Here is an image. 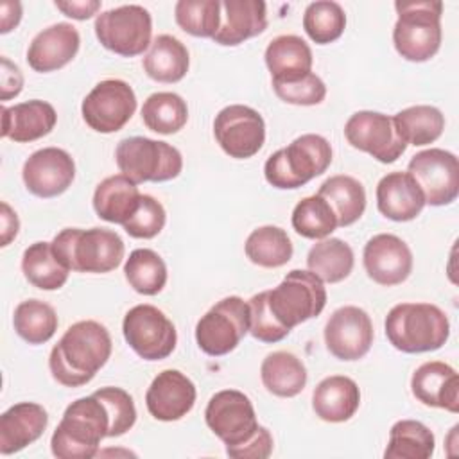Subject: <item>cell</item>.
<instances>
[{
    "instance_id": "7",
    "label": "cell",
    "mask_w": 459,
    "mask_h": 459,
    "mask_svg": "<svg viewBox=\"0 0 459 459\" xmlns=\"http://www.w3.org/2000/svg\"><path fill=\"white\" fill-rule=\"evenodd\" d=\"M115 161L120 172L136 185L174 179L183 169V156L174 145L145 136L120 140L115 149Z\"/></svg>"
},
{
    "instance_id": "26",
    "label": "cell",
    "mask_w": 459,
    "mask_h": 459,
    "mask_svg": "<svg viewBox=\"0 0 459 459\" xmlns=\"http://www.w3.org/2000/svg\"><path fill=\"white\" fill-rule=\"evenodd\" d=\"M378 212L396 222L416 219L423 206L425 197L418 183L409 172H389L377 185Z\"/></svg>"
},
{
    "instance_id": "29",
    "label": "cell",
    "mask_w": 459,
    "mask_h": 459,
    "mask_svg": "<svg viewBox=\"0 0 459 459\" xmlns=\"http://www.w3.org/2000/svg\"><path fill=\"white\" fill-rule=\"evenodd\" d=\"M264 57L273 81H292L312 70V50L296 34L276 36L267 45Z\"/></svg>"
},
{
    "instance_id": "3",
    "label": "cell",
    "mask_w": 459,
    "mask_h": 459,
    "mask_svg": "<svg viewBox=\"0 0 459 459\" xmlns=\"http://www.w3.org/2000/svg\"><path fill=\"white\" fill-rule=\"evenodd\" d=\"M385 337L403 353L439 350L450 335L446 314L432 303H398L385 316Z\"/></svg>"
},
{
    "instance_id": "33",
    "label": "cell",
    "mask_w": 459,
    "mask_h": 459,
    "mask_svg": "<svg viewBox=\"0 0 459 459\" xmlns=\"http://www.w3.org/2000/svg\"><path fill=\"white\" fill-rule=\"evenodd\" d=\"M353 262L355 256L350 244L332 237L316 242L307 255L308 271L326 283H339L348 278Z\"/></svg>"
},
{
    "instance_id": "24",
    "label": "cell",
    "mask_w": 459,
    "mask_h": 459,
    "mask_svg": "<svg viewBox=\"0 0 459 459\" xmlns=\"http://www.w3.org/2000/svg\"><path fill=\"white\" fill-rule=\"evenodd\" d=\"M48 425L47 411L34 402L11 405L0 416V454L11 455L41 437Z\"/></svg>"
},
{
    "instance_id": "16",
    "label": "cell",
    "mask_w": 459,
    "mask_h": 459,
    "mask_svg": "<svg viewBox=\"0 0 459 459\" xmlns=\"http://www.w3.org/2000/svg\"><path fill=\"white\" fill-rule=\"evenodd\" d=\"M348 143L371 154L380 163L396 161L407 149L400 138L394 120L378 111H357L344 124Z\"/></svg>"
},
{
    "instance_id": "51",
    "label": "cell",
    "mask_w": 459,
    "mask_h": 459,
    "mask_svg": "<svg viewBox=\"0 0 459 459\" xmlns=\"http://www.w3.org/2000/svg\"><path fill=\"white\" fill-rule=\"evenodd\" d=\"M22 20V4L20 2H2L0 5V32L7 34Z\"/></svg>"
},
{
    "instance_id": "38",
    "label": "cell",
    "mask_w": 459,
    "mask_h": 459,
    "mask_svg": "<svg viewBox=\"0 0 459 459\" xmlns=\"http://www.w3.org/2000/svg\"><path fill=\"white\" fill-rule=\"evenodd\" d=\"M142 120L147 129L160 134H174L185 127L188 108L181 95L174 91H158L145 99L142 106Z\"/></svg>"
},
{
    "instance_id": "11",
    "label": "cell",
    "mask_w": 459,
    "mask_h": 459,
    "mask_svg": "<svg viewBox=\"0 0 459 459\" xmlns=\"http://www.w3.org/2000/svg\"><path fill=\"white\" fill-rule=\"evenodd\" d=\"M122 333L129 348L143 360L167 359L178 342L174 323L154 305H136L122 321Z\"/></svg>"
},
{
    "instance_id": "1",
    "label": "cell",
    "mask_w": 459,
    "mask_h": 459,
    "mask_svg": "<svg viewBox=\"0 0 459 459\" xmlns=\"http://www.w3.org/2000/svg\"><path fill=\"white\" fill-rule=\"evenodd\" d=\"M111 355V335L97 321H77L52 348L48 368L56 382L66 387L88 384Z\"/></svg>"
},
{
    "instance_id": "14",
    "label": "cell",
    "mask_w": 459,
    "mask_h": 459,
    "mask_svg": "<svg viewBox=\"0 0 459 459\" xmlns=\"http://www.w3.org/2000/svg\"><path fill=\"white\" fill-rule=\"evenodd\" d=\"M208 429L226 445V448L242 445L256 430V412L251 400L237 389H222L215 393L204 409Z\"/></svg>"
},
{
    "instance_id": "45",
    "label": "cell",
    "mask_w": 459,
    "mask_h": 459,
    "mask_svg": "<svg viewBox=\"0 0 459 459\" xmlns=\"http://www.w3.org/2000/svg\"><path fill=\"white\" fill-rule=\"evenodd\" d=\"M273 90L283 102L294 106H316L326 97L325 82L312 72L292 81H273Z\"/></svg>"
},
{
    "instance_id": "6",
    "label": "cell",
    "mask_w": 459,
    "mask_h": 459,
    "mask_svg": "<svg viewBox=\"0 0 459 459\" xmlns=\"http://www.w3.org/2000/svg\"><path fill=\"white\" fill-rule=\"evenodd\" d=\"M398 20L393 29L396 52L412 63H423L434 57L441 47V13L439 0L394 2Z\"/></svg>"
},
{
    "instance_id": "48",
    "label": "cell",
    "mask_w": 459,
    "mask_h": 459,
    "mask_svg": "<svg viewBox=\"0 0 459 459\" xmlns=\"http://www.w3.org/2000/svg\"><path fill=\"white\" fill-rule=\"evenodd\" d=\"M273 436L265 427H258V430L242 445L226 448V454L233 459H267L273 454Z\"/></svg>"
},
{
    "instance_id": "9",
    "label": "cell",
    "mask_w": 459,
    "mask_h": 459,
    "mask_svg": "<svg viewBox=\"0 0 459 459\" xmlns=\"http://www.w3.org/2000/svg\"><path fill=\"white\" fill-rule=\"evenodd\" d=\"M249 332V305L240 296L217 301L195 325L197 346L210 357L233 351Z\"/></svg>"
},
{
    "instance_id": "22",
    "label": "cell",
    "mask_w": 459,
    "mask_h": 459,
    "mask_svg": "<svg viewBox=\"0 0 459 459\" xmlns=\"http://www.w3.org/2000/svg\"><path fill=\"white\" fill-rule=\"evenodd\" d=\"M411 391L427 407L459 412V377L446 362L430 360L421 364L412 373Z\"/></svg>"
},
{
    "instance_id": "2",
    "label": "cell",
    "mask_w": 459,
    "mask_h": 459,
    "mask_svg": "<svg viewBox=\"0 0 459 459\" xmlns=\"http://www.w3.org/2000/svg\"><path fill=\"white\" fill-rule=\"evenodd\" d=\"M111 421L99 396L93 393L72 402L56 427L50 450L57 459H91L100 441L109 437Z\"/></svg>"
},
{
    "instance_id": "35",
    "label": "cell",
    "mask_w": 459,
    "mask_h": 459,
    "mask_svg": "<svg viewBox=\"0 0 459 459\" xmlns=\"http://www.w3.org/2000/svg\"><path fill=\"white\" fill-rule=\"evenodd\" d=\"M246 256L258 267L276 269L285 265L294 253L292 242L285 230L267 224L253 230L244 244Z\"/></svg>"
},
{
    "instance_id": "40",
    "label": "cell",
    "mask_w": 459,
    "mask_h": 459,
    "mask_svg": "<svg viewBox=\"0 0 459 459\" xmlns=\"http://www.w3.org/2000/svg\"><path fill=\"white\" fill-rule=\"evenodd\" d=\"M127 283L143 296H154L163 290L167 283V265L163 258L147 247L131 251L124 264Z\"/></svg>"
},
{
    "instance_id": "32",
    "label": "cell",
    "mask_w": 459,
    "mask_h": 459,
    "mask_svg": "<svg viewBox=\"0 0 459 459\" xmlns=\"http://www.w3.org/2000/svg\"><path fill=\"white\" fill-rule=\"evenodd\" d=\"M260 377L264 387L280 398H292L307 385L305 364L289 351L269 353L260 366Z\"/></svg>"
},
{
    "instance_id": "4",
    "label": "cell",
    "mask_w": 459,
    "mask_h": 459,
    "mask_svg": "<svg viewBox=\"0 0 459 459\" xmlns=\"http://www.w3.org/2000/svg\"><path fill=\"white\" fill-rule=\"evenodd\" d=\"M52 249L70 271L95 274L117 269L126 251L120 235L106 228H65L54 237Z\"/></svg>"
},
{
    "instance_id": "18",
    "label": "cell",
    "mask_w": 459,
    "mask_h": 459,
    "mask_svg": "<svg viewBox=\"0 0 459 459\" xmlns=\"http://www.w3.org/2000/svg\"><path fill=\"white\" fill-rule=\"evenodd\" d=\"M22 178L25 188L36 197H57L72 185L75 163L65 149L43 147L25 160Z\"/></svg>"
},
{
    "instance_id": "20",
    "label": "cell",
    "mask_w": 459,
    "mask_h": 459,
    "mask_svg": "<svg viewBox=\"0 0 459 459\" xmlns=\"http://www.w3.org/2000/svg\"><path fill=\"white\" fill-rule=\"evenodd\" d=\"M195 396V385L185 373L163 369L151 382L145 393V405L154 420L178 421L192 411Z\"/></svg>"
},
{
    "instance_id": "46",
    "label": "cell",
    "mask_w": 459,
    "mask_h": 459,
    "mask_svg": "<svg viewBox=\"0 0 459 459\" xmlns=\"http://www.w3.org/2000/svg\"><path fill=\"white\" fill-rule=\"evenodd\" d=\"M247 305H249V333L256 341L273 344L285 339L290 333V330L285 328L281 323H278V319L271 312L269 301H267V290L255 294L247 301Z\"/></svg>"
},
{
    "instance_id": "10",
    "label": "cell",
    "mask_w": 459,
    "mask_h": 459,
    "mask_svg": "<svg viewBox=\"0 0 459 459\" xmlns=\"http://www.w3.org/2000/svg\"><path fill=\"white\" fill-rule=\"evenodd\" d=\"M93 29L104 48L124 57H134L151 47L152 18L142 5L129 4L97 14Z\"/></svg>"
},
{
    "instance_id": "19",
    "label": "cell",
    "mask_w": 459,
    "mask_h": 459,
    "mask_svg": "<svg viewBox=\"0 0 459 459\" xmlns=\"http://www.w3.org/2000/svg\"><path fill=\"white\" fill-rule=\"evenodd\" d=\"M368 276L384 287L405 281L412 271V253L409 246L393 233L373 235L362 253Z\"/></svg>"
},
{
    "instance_id": "15",
    "label": "cell",
    "mask_w": 459,
    "mask_h": 459,
    "mask_svg": "<svg viewBox=\"0 0 459 459\" xmlns=\"http://www.w3.org/2000/svg\"><path fill=\"white\" fill-rule=\"evenodd\" d=\"M213 134L230 158L247 160L265 142V122L256 109L244 104H231L215 115Z\"/></svg>"
},
{
    "instance_id": "25",
    "label": "cell",
    "mask_w": 459,
    "mask_h": 459,
    "mask_svg": "<svg viewBox=\"0 0 459 459\" xmlns=\"http://www.w3.org/2000/svg\"><path fill=\"white\" fill-rule=\"evenodd\" d=\"M57 122V113L52 104L34 99L2 106V136L18 143H27L47 136Z\"/></svg>"
},
{
    "instance_id": "44",
    "label": "cell",
    "mask_w": 459,
    "mask_h": 459,
    "mask_svg": "<svg viewBox=\"0 0 459 459\" xmlns=\"http://www.w3.org/2000/svg\"><path fill=\"white\" fill-rule=\"evenodd\" d=\"M93 394L100 398V402L108 411V416L111 421L109 437H118L126 434L129 429H133L136 421V407H134L133 396L127 391H124L122 387L108 385V387L97 389Z\"/></svg>"
},
{
    "instance_id": "47",
    "label": "cell",
    "mask_w": 459,
    "mask_h": 459,
    "mask_svg": "<svg viewBox=\"0 0 459 459\" xmlns=\"http://www.w3.org/2000/svg\"><path fill=\"white\" fill-rule=\"evenodd\" d=\"M165 221H167V213L163 204L152 195L142 194L138 208L122 224V228L133 238H152L163 230Z\"/></svg>"
},
{
    "instance_id": "21",
    "label": "cell",
    "mask_w": 459,
    "mask_h": 459,
    "mask_svg": "<svg viewBox=\"0 0 459 459\" xmlns=\"http://www.w3.org/2000/svg\"><path fill=\"white\" fill-rule=\"evenodd\" d=\"M79 45L81 36L72 23H54L32 38L27 48V63L41 74L59 70L75 57Z\"/></svg>"
},
{
    "instance_id": "43",
    "label": "cell",
    "mask_w": 459,
    "mask_h": 459,
    "mask_svg": "<svg viewBox=\"0 0 459 459\" xmlns=\"http://www.w3.org/2000/svg\"><path fill=\"white\" fill-rule=\"evenodd\" d=\"M176 23L195 38H213L221 25L219 0H179L174 7Z\"/></svg>"
},
{
    "instance_id": "5",
    "label": "cell",
    "mask_w": 459,
    "mask_h": 459,
    "mask_svg": "<svg viewBox=\"0 0 459 459\" xmlns=\"http://www.w3.org/2000/svg\"><path fill=\"white\" fill-rule=\"evenodd\" d=\"M330 163V142L321 134L307 133L298 136L287 147L273 152L264 165V176L271 186L292 190L307 185L316 176H321Z\"/></svg>"
},
{
    "instance_id": "39",
    "label": "cell",
    "mask_w": 459,
    "mask_h": 459,
    "mask_svg": "<svg viewBox=\"0 0 459 459\" xmlns=\"http://www.w3.org/2000/svg\"><path fill=\"white\" fill-rule=\"evenodd\" d=\"M56 310L41 299H25L14 308L13 325L16 333L29 344L50 341L57 330Z\"/></svg>"
},
{
    "instance_id": "8",
    "label": "cell",
    "mask_w": 459,
    "mask_h": 459,
    "mask_svg": "<svg viewBox=\"0 0 459 459\" xmlns=\"http://www.w3.org/2000/svg\"><path fill=\"white\" fill-rule=\"evenodd\" d=\"M267 301L278 323L292 330L323 312L326 289L314 273L292 269L274 289L267 290Z\"/></svg>"
},
{
    "instance_id": "50",
    "label": "cell",
    "mask_w": 459,
    "mask_h": 459,
    "mask_svg": "<svg viewBox=\"0 0 459 459\" xmlns=\"http://www.w3.org/2000/svg\"><path fill=\"white\" fill-rule=\"evenodd\" d=\"M54 4L65 16L74 20H88L100 9L99 0H68V2L56 0Z\"/></svg>"
},
{
    "instance_id": "13",
    "label": "cell",
    "mask_w": 459,
    "mask_h": 459,
    "mask_svg": "<svg viewBox=\"0 0 459 459\" xmlns=\"http://www.w3.org/2000/svg\"><path fill=\"white\" fill-rule=\"evenodd\" d=\"M136 95L120 79H106L93 86L81 104L84 122L97 133H117L134 115Z\"/></svg>"
},
{
    "instance_id": "28",
    "label": "cell",
    "mask_w": 459,
    "mask_h": 459,
    "mask_svg": "<svg viewBox=\"0 0 459 459\" xmlns=\"http://www.w3.org/2000/svg\"><path fill=\"white\" fill-rule=\"evenodd\" d=\"M140 190L136 183L124 174H115L102 179L93 192L95 213L113 224H124L138 208Z\"/></svg>"
},
{
    "instance_id": "42",
    "label": "cell",
    "mask_w": 459,
    "mask_h": 459,
    "mask_svg": "<svg viewBox=\"0 0 459 459\" xmlns=\"http://www.w3.org/2000/svg\"><path fill=\"white\" fill-rule=\"evenodd\" d=\"M290 222L298 235L312 240L326 238L337 228V219L332 208L317 194L303 197L294 206Z\"/></svg>"
},
{
    "instance_id": "27",
    "label": "cell",
    "mask_w": 459,
    "mask_h": 459,
    "mask_svg": "<svg viewBox=\"0 0 459 459\" xmlns=\"http://www.w3.org/2000/svg\"><path fill=\"white\" fill-rule=\"evenodd\" d=\"M360 405V389L357 382L344 375L323 378L312 393V409L316 416L328 423L348 421Z\"/></svg>"
},
{
    "instance_id": "52",
    "label": "cell",
    "mask_w": 459,
    "mask_h": 459,
    "mask_svg": "<svg viewBox=\"0 0 459 459\" xmlns=\"http://www.w3.org/2000/svg\"><path fill=\"white\" fill-rule=\"evenodd\" d=\"M0 215H2V244L0 246H7L18 235L20 221H18L16 212H13V208L5 201L2 203Z\"/></svg>"
},
{
    "instance_id": "36",
    "label": "cell",
    "mask_w": 459,
    "mask_h": 459,
    "mask_svg": "<svg viewBox=\"0 0 459 459\" xmlns=\"http://www.w3.org/2000/svg\"><path fill=\"white\" fill-rule=\"evenodd\" d=\"M394 126L407 145H427L436 142L445 129V115L429 104H418L398 111Z\"/></svg>"
},
{
    "instance_id": "49",
    "label": "cell",
    "mask_w": 459,
    "mask_h": 459,
    "mask_svg": "<svg viewBox=\"0 0 459 459\" xmlns=\"http://www.w3.org/2000/svg\"><path fill=\"white\" fill-rule=\"evenodd\" d=\"M23 88V75L20 68L11 63L7 57H2V72H0V99L9 100L16 97Z\"/></svg>"
},
{
    "instance_id": "23",
    "label": "cell",
    "mask_w": 459,
    "mask_h": 459,
    "mask_svg": "<svg viewBox=\"0 0 459 459\" xmlns=\"http://www.w3.org/2000/svg\"><path fill=\"white\" fill-rule=\"evenodd\" d=\"M267 29L265 2L262 0H224L221 2V25L215 43L235 47L262 34Z\"/></svg>"
},
{
    "instance_id": "37",
    "label": "cell",
    "mask_w": 459,
    "mask_h": 459,
    "mask_svg": "<svg viewBox=\"0 0 459 459\" xmlns=\"http://www.w3.org/2000/svg\"><path fill=\"white\" fill-rule=\"evenodd\" d=\"M432 430L416 420H400L389 430L385 459H429L434 454Z\"/></svg>"
},
{
    "instance_id": "41",
    "label": "cell",
    "mask_w": 459,
    "mask_h": 459,
    "mask_svg": "<svg viewBox=\"0 0 459 459\" xmlns=\"http://www.w3.org/2000/svg\"><path fill=\"white\" fill-rule=\"evenodd\" d=\"M346 27L344 9L332 0H319L307 5L303 14V29L317 45H328L339 39Z\"/></svg>"
},
{
    "instance_id": "12",
    "label": "cell",
    "mask_w": 459,
    "mask_h": 459,
    "mask_svg": "<svg viewBox=\"0 0 459 459\" xmlns=\"http://www.w3.org/2000/svg\"><path fill=\"white\" fill-rule=\"evenodd\" d=\"M407 172L423 192L425 204L445 206L459 195V160L454 152L430 147L416 152Z\"/></svg>"
},
{
    "instance_id": "30",
    "label": "cell",
    "mask_w": 459,
    "mask_h": 459,
    "mask_svg": "<svg viewBox=\"0 0 459 459\" xmlns=\"http://www.w3.org/2000/svg\"><path fill=\"white\" fill-rule=\"evenodd\" d=\"M190 66L186 47L170 34H160L151 41L149 52L143 56L145 74L158 82L181 81Z\"/></svg>"
},
{
    "instance_id": "31",
    "label": "cell",
    "mask_w": 459,
    "mask_h": 459,
    "mask_svg": "<svg viewBox=\"0 0 459 459\" xmlns=\"http://www.w3.org/2000/svg\"><path fill=\"white\" fill-rule=\"evenodd\" d=\"M332 208L337 228H346L357 222L366 210V190L362 183L351 176L337 174L328 178L317 192Z\"/></svg>"
},
{
    "instance_id": "34",
    "label": "cell",
    "mask_w": 459,
    "mask_h": 459,
    "mask_svg": "<svg viewBox=\"0 0 459 459\" xmlns=\"http://www.w3.org/2000/svg\"><path fill=\"white\" fill-rule=\"evenodd\" d=\"M22 271L27 281L41 290L61 289L70 274L52 249V242H34L22 256Z\"/></svg>"
},
{
    "instance_id": "17",
    "label": "cell",
    "mask_w": 459,
    "mask_h": 459,
    "mask_svg": "<svg viewBox=\"0 0 459 459\" xmlns=\"http://www.w3.org/2000/svg\"><path fill=\"white\" fill-rule=\"evenodd\" d=\"M373 323L366 310L346 305L337 308L325 325V344L339 360H359L373 344Z\"/></svg>"
}]
</instances>
